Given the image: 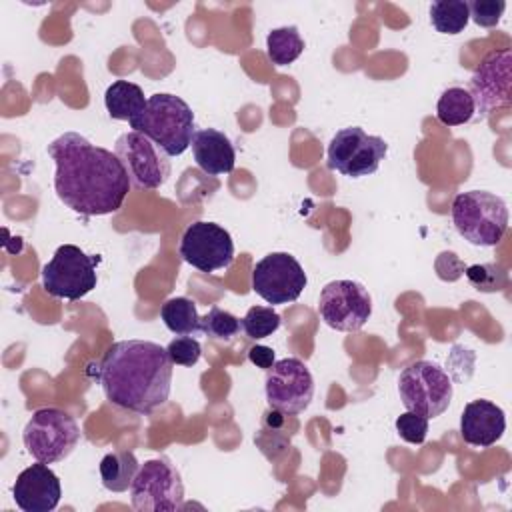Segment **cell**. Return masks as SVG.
I'll return each instance as SVG.
<instances>
[{"label":"cell","mask_w":512,"mask_h":512,"mask_svg":"<svg viewBox=\"0 0 512 512\" xmlns=\"http://www.w3.org/2000/svg\"><path fill=\"white\" fill-rule=\"evenodd\" d=\"M48 154L56 164L54 190L64 206L82 216H106L122 208L132 182L116 152L78 132H64L48 144Z\"/></svg>","instance_id":"1"},{"label":"cell","mask_w":512,"mask_h":512,"mask_svg":"<svg viewBox=\"0 0 512 512\" xmlns=\"http://www.w3.org/2000/svg\"><path fill=\"white\" fill-rule=\"evenodd\" d=\"M172 366L166 348L156 342L118 340L96 366V380L110 404L150 414L170 396Z\"/></svg>","instance_id":"2"},{"label":"cell","mask_w":512,"mask_h":512,"mask_svg":"<svg viewBox=\"0 0 512 512\" xmlns=\"http://www.w3.org/2000/svg\"><path fill=\"white\" fill-rule=\"evenodd\" d=\"M130 126L132 130L148 136L168 156H180L186 152L196 134L192 108L180 96L168 92L152 94L144 114Z\"/></svg>","instance_id":"3"},{"label":"cell","mask_w":512,"mask_h":512,"mask_svg":"<svg viewBox=\"0 0 512 512\" xmlns=\"http://www.w3.org/2000/svg\"><path fill=\"white\" fill-rule=\"evenodd\" d=\"M452 222L474 246H496L508 230L506 202L488 190H468L452 200Z\"/></svg>","instance_id":"4"},{"label":"cell","mask_w":512,"mask_h":512,"mask_svg":"<svg viewBox=\"0 0 512 512\" xmlns=\"http://www.w3.org/2000/svg\"><path fill=\"white\" fill-rule=\"evenodd\" d=\"M22 440L34 460L54 464L72 454L80 440V428L68 412L54 406L40 408L26 422Z\"/></svg>","instance_id":"5"},{"label":"cell","mask_w":512,"mask_h":512,"mask_svg":"<svg viewBox=\"0 0 512 512\" xmlns=\"http://www.w3.org/2000/svg\"><path fill=\"white\" fill-rule=\"evenodd\" d=\"M398 394L406 410L422 416L438 418L452 402L450 376L430 360H416L398 376Z\"/></svg>","instance_id":"6"},{"label":"cell","mask_w":512,"mask_h":512,"mask_svg":"<svg viewBox=\"0 0 512 512\" xmlns=\"http://www.w3.org/2000/svg\"><path fill=\"white\" fill-rule=\"evenodd\" d=\"M130 502L138 512H176L184 502V484L178 468L158 456L140 464L132 486Z\"/></svg>","instance_id":"7"},{"label":"cell","mask_w":512,"mask_h":512,"mask_svg":"<svg viewBox=\"0 0 512 512\" xmlns=\"http://www.w3.org/2000/svg\"><path fill=\"white\" fill-rule=\"evenodd\" d=\"M98 258L76 244H62L42 268V286L54 298L80 300L98 284Z\"/></svg>","instance_id":"8"},{"label":"cell","mask_w":512,"mask_h":512,"mask_svg":"<svg viewBox=\"0 0 512 512\" xmlns=\"http://www.w3.org/2000/svg\"><path fill=\"white\" fill-rule=\"evenodd\" d=\"M388 152V144L380 136L364 132L360 126L338 130L328 144V166L344 176L362 178L378 170Z\"/></svg>","instance_id":"9"},{"label":"cell","mask_w":512,"mask_h":512,"mask_svg":"<svg viewBox=\"0 0 512 512\" xmlns=\"http://www.w3.org/2000/svg\"><path fill=\"white\" fill-rule=\"evenodd\" d=\"M318 314L338 332H356L372 314V296L360 282L332 280L320 292Z\"/></svg>","instance_id":"10"},{"label":"cell","mask_w":512,"mask_h":512,"mask_svg":"<svg viewBox=\"0 0 512 512\" xmlns=\"http://www.w3.org/2000/svg\"><path fill=\"white\" fill-rule=\"evenodd\" d=\"M302 264L288 252H270L252 270V290L268 304H288L306 288Z\"/></svg>","instance_id":"11"},{"label":"cell","mask_w":512,"mask_h":512,"mask_svg":"<svg viewBox=\"0 0 512 512\" xmlns=\"http://www.w3.org/2000/svg\"><path fill=\"white\" fill-rule=\"evenodd\" d=\"M266 400L282 414L304 412L314 396V378L300 358H282L266 372Z\"/></svg>","instance_id":"12"},{"label":"cell","mask_w":512,"mask_h":512,"mask_svg":"<svg viewBox=\"0 0 512 512\" xmlns=\"http://www.w3.org/2000/svg\"><path fill=\"white\" fill-rule=\"evenodd\" d=\"M116 156L122 160L130 182L142 190L160 188L170 176V156L148 136L130 130L116 138Z\"/></svg>","instance_id":"13"},{"label":"cell","mask_w":512,"mask_h":512,"mask_svg":"<svg viewBox=\"0 0 512 512\" xmlns=\"http://www.w3.org/2000/svg\"><path fill=\"white\" fill-rule=\"evenodd\" d=\"M180 256L200 272L228 268L234 260V242L228 230L216 222H192L180 240Z\"/></svg>","instance_id":"14"},{"label":"cell","mask_w":512,"mask_h":512,"mask_svg":"<svg viewBox=\"0 0 512 512\" xmlns=\"http://www.w3.org/2000/svg\"><path fill=\"white\" fill-rule=\"evenodd\" d=\"M510 66L512 52L504 48L488 52L472 72L468 92L480 116H488L494 108L510 104Z\"/></svg>","instance_id":"15"},{"label":"cell","mask_w":512,"mask_h":512,"mask_svg":"<svg viewBox=\"0 0 512 512\" xmlns=\"http://www.w3.org/2000/svg\"><path fill=\"white\" fill-rule=\"evenodd\" d=\"M14 502L24 512H50L58 506L62 486L48 464L38 462L24 468L12 488Z\"/></svg>","instance_id":"16"},{"label":"cell","mask_w":512,"mask_h":512,"mask_svg":"<svg viewBox=\"0 0 512 512\" xmlns=\"http://www.w3.org/2000/svg\"><path fill=\"white\" fill-rule=\"evenodd\" d=\"M506 430V416L500 406L478 398L464 406L460 416V434L466 444L488 448L496 444Z\"/></svg>","instance_id":"17"},{"label":"cell","mask_w":512,"mask_h":512,"mask_svg":"<svg viewBox=\"0 0 512 512\" xmlns=\"http://www.w3.org/2000/svg\"><path fill=\"white\" fill-rule=\"evenodd\" d=\"M192 154L198 168L208 176L228 174L236 164V152L230 138L216 128L196 130L192 138Z\"/></svg>","instance_id":"18"},{"label":"cell","mask_w":512,"mask_h":512,"mask_svg":"<svg viewBox=\"0 0 512 512\" xmlns=\"http://www.w3.org/2000/svg\"><path fill=\"white\" fill-rule=\"evenodd\" d=\"M148 98L144 96L142 88L128 80L112 82L104 92V106L108 116L114 120H126L134 124L146 110Z\"/></svg>","instance_id":"19"},{"label":"cell","mask_w":512,"mask_h":512,"mask_svg":"<svg viewBox=\"0 0 512 512\" xmlns=\"http://www.w3.org/2000/svg\"><path fill=\"white\" fill-rule=\"evenodd\" d=\"M140 464L130 450H116L106 454L100 460V478L102 486L110 492H126L132 486V480Z\"/></svg>","instance_id":"20"},{"label":"cell","mask_w":512,"mask_h":512,"mask_svg":"<svg viewBox=\"0 0 512 512\" xmlns=\"http://www.w3.org/2000/svg\"><path fill=\"white\" fill-rule=\"evenodd\" d=\"M160 318L176 336H196L202 332V316L198 314L196 304L186 296L166 300L160 308Z\"/></svg>","instance_id":"21"},{"label":"cell","mask_w":512,"mask_h":512,"mask_svg":"<svg viewBox=\"0 0 512 512\" xmlns=\"http://www.w3.org/2000/svg\"><path fill=\"white\" fill-rule=\"evenodd\" d=\"M476 112L474 98L468 92V88L462 86H450L446 88L438 102H436V118L444 126H460L472 120Z\"/></svg>","instance_id":"22"},{"label":"cell","mask_w":512,"mask_h":512,"mask_svg":"<svg viewBox=\"0 0 512 512\" xmlns=\"http://www.w3.org/2000/svg\"><path fill=\"white\" fill-rule=\"evenodd\" d=\"M266 52L274 66H288L304 52V40L296 26L274 28L266 36Z\"/></svg>","instance_id":"23"},{"label":"cell","mask_w":512,"mask_h":512,"mask_svg":"<svg viewBox=\"0 0 512 512\" xmlns=\"http://www.w3.org/2000/svg\"><path fill=\"white\" fill-rule=\"evenodd\" d=\"M470 20L466 0H438L430 4V22L440 34H460Z\"/></svg>","instance_id":"24"},{"label":"cell","mask_w":512,"mask_h":512,"mask_svg":"<svg viewBox=\"0 0 512 512\" xmlns=\"http://www.w3.org/2000/svg\"><path fill=\"white\" fill-rule=\"evenodd\" d=\"M240 330H242V320L218 306H212L208 314L202 316V332L212 340L230 342L240 334Z\"/></svg>","instance_id":"25"},{"label":"cell","mask_w":512,"mask_h":512,"mask_svg":"<svg viewBox=\"0 0 512 512\" xmlns=\"http://www.w3.org/2000/svg\"><path fill=\"white\" fill-rule=\"evenodd\" d=\"M280 314L272 306H252L242 318V330L248 338L260 340L272 336L280 328Z\"/></svg>","instance_id":"26"},{"label":"cell","mask_w":512,"mask_h":512,"mask_svg":"<svg viewBox=\"0 0 512 512\" xmlns=\"http://www.w3.org/2000/svg\"><path fill=\"white\" fill-rule=\"evenodd\" d=\"M468 282L480 292H498L506 286V272L496 264H474L466 268Z\"/></svg>","instance_id":"27"},{"label":"cell","mask_w":512,"mask_h":512,"mask_svg":"<svg viewBox=\"0 0 512 512\" xmlns=\"http://www.w3.org/2000/svg\"><path fill=\"white\" fill-rule=\"evenodd\" d=\"M166 352L172 364L178 366H194L202 356V346L194 336H176L168 342Z\"/></svg>","instance_id":"28"},{"label":"cell","mask_w":512,"mask_h":512,"mask_svg":"<svg viewBox=\"0 0 512 512\" xmlns=\"http://www.w3.org/2000/svg\"><path fill=\"white\" fill-rule=\"evenodd\" d=\"M396 432L402 440L410 444H422L428 436V418L418 412L406 410L396 418Z\"/></svg>","instance_id":"29"},{"label":"cell","mask_w":512,"mask_h":512,"mask_svg":"<svg viewBox=\"0 0 512 512\" xmlns=\"http://www.w3.org/2000/svg\"><path fill=\"white\" fill-rule=\"evenodd\" d=\"M468 10H470V18L482 26V28H494L504 10H506V2L502 0H474L468 2Z\"/></svg>","instance_id":"30"},{"label":"cell","mask_w":512,"mask_h":512,"mask_svg":"<svg viewBox=\"0 0 512 512\" xmlns=\"http://www.w3.org/2000/svg\"><path fill=\"white\" fill-rule=\"evenodd\" d=\"M248 360L258 366V368H272L274 362H276V356H274V350L270 346H262V344H256L248 350Z\"/></svg>","instance_id":"31"}]
</instances>
